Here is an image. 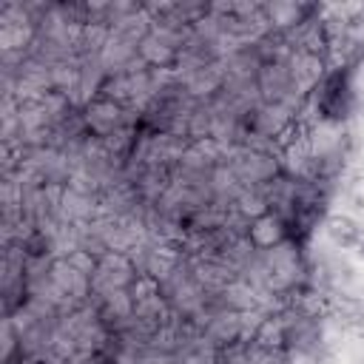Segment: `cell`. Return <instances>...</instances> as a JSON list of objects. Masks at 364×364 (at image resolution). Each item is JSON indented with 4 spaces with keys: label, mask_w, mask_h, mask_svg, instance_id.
I'll use <instances>...</instances> for the list:
<instances>
[{
    "label": "cell",
    "mask_w": 364,
    "mask_h": 364,
    "mask_svg": "<svg viewBox=\"0 0 364 364\" xmlns=\"http://www.w3.org/2000/svg\"><path fill=\"white\" fill-rule=\"evenodd\" d=\"M245 239L250 245V250L256 253H267L279 245H284L290 239V228H287V219L279 216L276 210H267L256 219L247 222V230H245Z\"/></svg>",
    "instance_id": "3"
},
{
    "label": "cell",
    "mask_w": 364,
    "mask_h": 364,
    "mask_svg": "<svg viewBox=\"0 0 364 364\" xmlns=\"http://www.w3.org/2000/svg\"><path fill=\"white\" fill-rule=\"evenodd\" d=\"M20 247H23V259H46L51 253V239L43 230H31L20 239Z\"/></svg>",
    "instance_id": "7"
},
{
    "label": "cell",
    "mask_w": 364,
    "mask_h": 364,
    "mask_svg": "<svg viewBox=\"0 0 364 364\" xmlns=\"http://www.w3.org/2000/svg\"><path fill=\"white\" fill-rule=\"evenodd\" d=\"M82 119H85V131L91 136H111L117 134L119 128H125V105L117 102V100H108V97H91L85 102V111H82Z\"/></svg>",
    "instance_id": "1"
},
{
    "label": "cell",
    "mask_w": 364,
    "mask_h": 364,
    "mask_svg": "<svg viewBox=\"0 0 364 364\" xmlns=\"http://www.w3.org/2000/svg\"><path fill=\"white\" fill-rule=\"evenodd\" d=\"M233 173H236V179L250 182V185H270V182H276L282 176V165L267 151H245L236 159Z\"/></svg>",
    "instance_id": "4"
},
{
    "label": "cell",
    "mask_w": 364,
    "mask_h": 364,
    "mask_svg": "<svg viewBox=\"0 0 364 364\" xmlns=\"http://www.w3.org/2000/svg\"><path fill=\"white\" fill-rule=\"evenodd\" d=\"M136 57L142 65L148 68H176L182 63V48L176 46V40L168 31H148L139 43H136Z\"/></svg>",
    "instance_id": "2"
},
{
    "label": "cell",
    "mask_w": 364,
    "mask_h": 364,
    "mask_svg": "<svg viewBox=\"0 0 364 364\" xmlns=\"http://www.w3.org/2000/svg\"><path fill=\"white\" fill-rule=\"evenodd\" d=\"M65 262H68L77 273H82V276H88V279H94V273H97V267H100V259L91 256V250H74V253L65 256Z\"/></svg>",
    "instance_id": "8"
},
{
    "label": "cell",
    "mask_w": 364,
    "mask_h": 364,
    "mask_svg": "<svg viewBox=\"0 0 364 364\" xmlns=\"http://www.w3.org/2000/svg\"><path fill=\"white\" fill-rule=\"evenodd\" d=\"M355 247H358V253L364 256V233H361V239H358V245H355Z\"/></svg>",
    "instance_id": "9"
},
{
    "label": "cell",
    "mask_w": 364,
    "mask_h": 364,
    "mask_svg": "<svg viewBox=\"0 0 364 364\" xmlns=\"http://www.w3.org/2000/svg\"><path fill=\"white\" fill-rule=\"evenodd\" d=\"M236 205H239V213H242L247 222L270 210V202H267V196H264L262 191H245V193L236 199Z\"/></svg>",
    "instance_id": "6"
},
{
    "label": "cell",
    "mask_w": 364,
    "mask_h": 364,
    "mask_svg": "<svg viewBox=\"0 0 364 364\" xmlns=\"http://www.w3.org/2000/svg\"><path fill=\"white\" fill-rule=\"evenodd\" d=\"M324 230H327V236H330L338 247H355L358 239H361V233H364V230L358 228V222L350 219V216H344V213L327 216V219H324Z\"/></svg>",
    "instance_id": "5"
}]
</instances>
